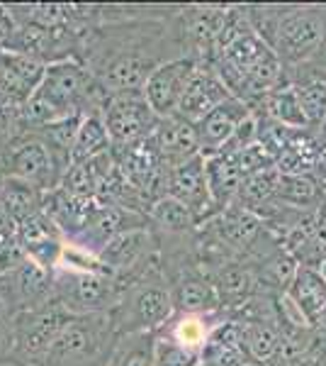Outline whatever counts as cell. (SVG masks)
Segmentation results:
<instances>
[{"instance_id": "cell-1", "label": "cell", "mask_w": 326, "mask_h": 366, "mask_svg": "<svg viewBox=\"0 0 326 366\" xmlns=\"http://www.w3.org/2000/svg\"><path fill=\"white\" fill-rule=\"evenodd\" d=\"M188 56L180 32V8L103 5V22L83 37L81 59L105 96L144 93L163 64Z\"/></svg>"}, {"instance_id": "cell-2", "label": "cell", "mask_w": 326, "mask_h": 366, "mask_svg": "<svg viewBox=\"0 0 326 366\" xmlns=\"http://www.w3.org/2000/svg\"><path fill=\"white\" fill-rule=\"evenodd\" d=\"M173 317V296H170V286L161 271V262L144 276L127 283L120 303L112 310L117 335L161 332Z\"/></svg>"}, {"instance_id": "cell-3", "label": "cell", "mask_w": 326, "mask_h": 366, "mask_svg": "<svg viewBox=\"0 0 326 366\" xmlns=\"http://www.w3.org/2000/svg\"><path fill=\"white\" fill-rule=\"evenodd\" d=\"M122 291V283L108 269H78L68 264L54 269V298L76 317L112 312Z\"/></svg>"}, {"instance_id": "cell-4", "label": "cell", "mask_w": 326, "mask_h": 366, "mask_svg": "<svg viewBox=\"0 0 326 366\" xmlns=\"http://www.w3.org/2000/svg\"><path fill=\"white\" fill-rule=\"evenodd\" d=\"M73 320L76 315H71L56 298L41 308L17 312L10 322V340H13L10 364L37 366Z\"/></svg>"}, {"instance_id": "cell-5", "label": "cell", "mask_w": 326, "mask_h": 366, "mask_svg": "<svg viewBox=\"0 0 326 366\" xmlns=\"http://www.w3.org/2000/svg\"><path fill=\"white\" fill-rule=\"evenodd\" d=\"M326 32V8L319 5H285L272 51L287 71L310 64Z\"/></svg>"}, {"instance_id": "cell-6", "label": "cell", "mask_w": 326, "mask_h": 366, "mask_svg": "<svg viewBox=\"0 0 326 366\" xmlns=\"http://www.w3.org/2000/svg\"><path fill=\"white\" fill-rule=\"evenodd\" d=\"M0 174L32 183L44 193L61 188L66 179V169L37 134H22L0 152Z\"/></svg>"}, {"instance_id": "cell-7", "label": "cell", "mask_w": 326, "mask_h": 366, "mask_svg": "<svg viewBox=\"0 0 326 366\" xmlns=\"http://www.w3.org/2000/svg\"><path fill=\"white\" fill-rule=\"evenodd\" d=\"M103 120L108 127L112 149L132 147L153 137L161 117L153 113L144 93H122L110 96L103 105Z\"/></svg>"}, {"instance_id": "cell-8", "label": "cell", "mask_w": 326, "mask_h": 366, "mask_svg": "<svg viewBox=\"0 0 326 366\" xmlns=\"http://www.w3.org/2000/svg\"><path fill=\"white\" fill-rule=\"evenodd\" d=\"M198 66H200L198 59L183 56V59H175V61L163 64V66L158 71H153V76L146 81L144 98L149 100L153 113L161 117V120L178 115L180 100L185 96V88L190 84Z\"/></svg>"}, {"instance_id": "cell-9", "label": "cell", "mask_w": 326, "mask_h": 366, "mask_svg": "<svg viewBox=\"0 0 326 366\" xmlns=\"http://www.w3.org/2000/svg\"><path fill=\"white\" fill-rule=\"evenodd\" d=\"M15 237L29 262L49 271H54L58 267L68 242L66 234L58 229V225L44 210L27 217L25 222H20L15 227Z\"/></svg>"}, {"instance_id": "cell-10", "label": "cell", "mask_w": 326, "mask_h": 366, "mask_svg": "<svg viewBox=\"0 0 326 366\" xmlns=\"http://www.w3.org/2000/svg\"><path fill=\"white\" fill-rule=\"evenodd\" d=\"M163 193L175 200H180L183 205H188V208L200 217V222H207L210 217L217 215L215 203H212L210 186H207L203 154L190 159V162H185V164H180V167L165 171Z\"/></svg>"}, {"instance_id": "cell-11", "label": "cell", "mask_w": 326, "mask_h": 366, "mask_svg": "<svg viewBox=\"0 0 326 366\" xmlns=\"http://www.w3.org/2000/svg\"><path fill=\"white\" fill-rule=\"evenodd\" d=\"M207 271H210L212 283L217 288L222 312L244 310L246 305H251L256 300L260 279L256 269L246 259H224V262L215 264V267H210Z\"/></svg>"}, {"instance_id": "cell-12", "label": "cell", "mask_w": 326, "mask_h": 366, "mask_svg": "<svg viewBox=\"0 0 326 366\" xmlns=\"http://www.w3.org/2000/svg\"><path fill=\"white\" fill-rule=\"evenodd\" d=\"M234 98L227 84L222 81V76L217 74V69L207 61H200V66L195 69L190 84L185 88V96L180 100L178 108V117L198 125L205 115H210L217 105H222L224 100Z\"/></svg>"}, {"instance_id": "cell-13", "label": "cell", "mask_w": 326, "mask_h": 366, "mask_svg": "<svg viewBox=\"0 0 326 366\" xmlns=\"http://www.w3.org/2000/svg\"><path fill=\"white\" fill-rule=\"evenodd\" d=\"M0 281H3L5 293H8L10 303H13L15 315L41 308V305L54 300V271L41 269L29 259L20 269H15L13 274L0 276Z\"/></svg>"}, {"instance_id": "cell-14", "label": "cell", "mask_w": 326, "mask_h": 366, "mask_svg": "<svg viewBox=\"0 0 326 366\" xmlns=\"http://www.w3.org/2000/svg\"><path fill=\"white\" fill-rule=\"evenodd\" d=\"M251 115H253V108L239 98L224 100V103L217 105L210 115H205L203 120L195 125L203 157L219 154V152L227 147V142L234 137L236 129L241 127V122L248 120Z\"/></svg>"}, {"instance_id": "cell-15", "label": "cell", "mask_w": 326, "mask_h": 366, "mask_svg": "<svg viewBox=\"0 0 326 366\" xmlns=\"http://www.w3.org/2000/svg\"><path fill=\"white\" fill-rule=\"evenodd\" d=\"M151 142L156 147V154L161 159L165 171L180 167V164L203 154L198 142V129H195L193 122L183 120L178 115L165 117V120L158 122Z\"/></svg>"}, {"instance_id": "cell-16", "label": "cell", "mask_w": 326, "mask_h": 366, "mask_svg": "<svg viewBox=\"0 0 326 366\" xmlns=\"http://www.w3.org/2000/svg\"><path fill=\"white\" fill-rule=\"evenodd\" d=\"M285 296L302 312L310 327H317L326 312V276L317 264H300Z\"/></svg>"}, {"instance_id": "cell-17", "label": "cell", "mask_w": 326, "mask_h": 366, "mask_svg": "<svg viewBox=\"0 0 326 366\" xmlns=\"http://www.w3.org/2000/svg\"><path fill=\"white\" fill-rule=\"evenodd\" d=\"M200 359L207 366H246L253 364L244 347V327L236 317H222L207 337Z\"/></svg>"}, {"instance_id": "cell-18", "label": "cell", "mask_w": 326, "mask_h": 366, "mask_svg": "<svg viewBox=\"0 0 326 366\" xmlns=\"http://www.w3.org/2000/svg\"><path fill=\"white\" fill-rule=\"evenodd\" d=\"M205 174H207V186H210L215 210L222 212L231 208L236 203V198H239V191L246 179L244 169L239 167V159L234 154L205 157Z\"/></svg>"}, {"instance_id": "cell-19", "label": "cell", "mask_w": 326, "mask_h": 366, "mask_svg": "<svg viewBox=\"0 0 326 366\" xmlns=\"http://www.w3.org/2000/svg\"><path fill=\"white\" fill-rule=\"evenodd\" d=\"M146 217H149V225L158 237H193L203 225L200 217L188 205L170 196L153 200L146 210Z\"/></svg>"}, {"instance_id": "cell-20", "label": "cell", "mask_w": 326, "mask_h": 366, "mask_svg": "<svg viewBox=\"0 0 326 366\" xmlns=\"http://www.w3.org/2000/svg\"><path fill=\"white\" fill-rule=\"evenodd\" d=\"M244 327V347L253 364L272 366V362L282 357L285 335H280L275 327L263 317H236Z\"/></svg>"}, {"instance_id": "cell-21", "label": "cell", "mask_w": 326, "mask_h": 366, "mask_svg": "<svg viewBox=\"0 0 326 366\" xmlns=\"http://www.w3.org/2000/svg\"><path fill=\"white\" fill-rule=\"evenodd\" d=\"M290 84L295 86L300 96L302 113L307 117V125L317 127L326 120V74L312 66H297L287 71Z\"/></svg>"}, {"instance_id": "cell-22", "label": "cell", "mask_w": 326, "mask_h": 366, "mask_svg": "<svg viewBox=\"0 0 326 366\" xmlns=\"http://www.w3.org/2000/svg\"><path fill=\"white\" fill-rule=\"evenodd\" d=\"M280 179H282L280 167H270V169L258 171V174L246 176L244 186H241V191H239V198H236L234 205H239V208L263 217V210L272 208V205L277 203Z\"/></svg>"}, {"instance_id": "cell-23", "label": "cell", "mask_w": 326, "mask_h": 366, "mask_svg": "<svg viewBox=\"0 0 326 366\" xmlns=\"http://www.w3.org/2000/svg\"><path fill=\"white\" fill-rule=\"evenodd\" d=\"M44 196L46 193L39 191L32 183L5 176L3 188H0V205H3V210L8 212V217L17 227L20 222H25L27 217L44 210Z\"/></svg>"}, {"instance_id": "cell-24", "label": "cell", "mask_w": 326, "mask_h": 366, "mask_svg": "<svg viewBox=\"0 0 326 366\" xmlns=\"http://www.w3.org/2000/svg\"><path fill=\"white\" fill-rule=\"evenodd\" d=\"M158 350V332L120 335L108 366H153Z\"/></svg>"}, {"instance_id": "cell-25", "label": "cell", "mask_w": 326, "mask_h": 366, "mask_svg": "<svg viewBox=\"0 0 326 366\" xmlns=\"http://www.w3.org/2000/svg\"><path fill=\"white\" fill-rule=\"evenodd\" d=\"M110 149H112V142H110L108 127H105L103 113H100V110L98 113H88L83 117L78 134H76L73 152H71V167L81 162H88V159H93V157L105 154V152H110Z\"/></svg>"}, {"instance_id": "cell-26", "label": "cell", "mask_w": 326, "mask_h": 366, "mask_svg": "<svg viewBox=\"0 0 326 366\" xmlns=\"http://www.w3.org/2000/svg\"><path fill=\"white\" fill-rule=\"evenodd\" d=\"M222 317L224 312H217V315H175L161 332L168 335L170 340H175L178 345L188 347V350L203 352L207 337H210V332Z\"/></svg>"}, {"instance_id": "cell-27", "label": "cell", "mask_w": 326, "mask_h": 366, "mask_svg": "<svg viewBox=\"0 0 326 366\" xmlns=\"http://www.w3.org/2000/svg\"><path fill=\"white\" fill-rule=\"evenodd\" d=\"M263 108L275 125L285 127V129H305L310 127L307 125V117L302 113V105H300V96L295 91V86L290 84H282L277 86L275 91H270L268 96L263 98Z\"/></svg>"}, {"instance_id": "cell-28", "label": "cell", "mask_w": 326, "mask_h": 366, "mask_svg": "<svg viewBox=\"0 0 326 366\" xmlns=\"http://www.w3.org/2000/svg\"><path fill=\"white\" fill-rule=\"evenodd\" d=\"M317 183L310 176L302 174H285L282 171L280 188H277V203L285 205V208H310L317 200Z\"/></svg>"}, {"instance_id": "cell-29", "label": "cell", "mask_w": 326, "mask_h": 366, "mask_svg": "<svg viewBox=\"0 0 326 366\" xmlns=\"http://www.w3.org/2000/svg\"><path fill=\"white\" fill-rule=\"evenodd\" d=\"M200 352L188 350V347L178 345L168 335L158 332V350H156V364L153 366H200Z\"/></svg>"}, {"instance_id": "cell-30", "label": "cell", "mask_w": 326, "mask_h": 366, "mask_svg": "<svg viewBox=\"0 0 326 366\" xmlns=\"http://www.w3.org/2000/svg\"><path fill=\"white\" fill-rule=\"evenodd\" d=\"M15 29H17V25H15V17L10 13V8L8 5H0V49L8 46V42L15 34Z\"/></svg>"}, {"instance_id": "cell-31", "label": "cell", "mask_w": 326, "mask_h": 366, "mask_svg": "<svg viewBox=\"0 0 326 366\" xmlns=\"http://www.w3.org/2000/svg\"><path fill=\"white\" fill-rule=\"evenodd\" d=\"M10 237H15V225L8 217V212L3 210V205H0V242H5Z\"/></svg>"}, {"instance_id": "cell-32", "label": "cell", "mask_w": 326, "mask_h": 366, "mask_svg": "<svg viewBox=\"0 0 326 366\" xmlns=\"http://www.w3.org/2000/svg\"><path fill=\"white\" fill-rule=\"evenodd\" d=\"M5 366H25V364H5Z\"/></svg>"}, {"instance_id": "cell-33", "label": "cell", "mask_w": 326, "mask_h": 366, "mask_svg": "<svg viewBox=\"0 0 326 366\" xmlns=\"http://www.w3.org/2000/svg\"><path fill=\"white\" fill-rule=\"evenodd\" d=\"M246 366H260V364H246Z\"/></svg>"}, {"instance_id": "cell-34", "label": "cell", "mask_w": 326, "mask_h": 366, "mask_svg": "<svg viewBox=\"0 0 326 366\" xmlns=\"http://www.w3.org/2000/svg\"><path fill=\"white\" fill-rule=\"evenodd\" d=\"M200 366H207V364H200Z\"/></svg>"}, {"instance_id": "cell-35", "label": "cell", "mask_w": 326, "mask_h": 366, "mask_svg": "<svg viewBox=\"0 0 326 366\" xmlns=\"http://www.w3.org/2000/svg\"><path fill=\"white\" fill-rule=\"evenodd\" d=\"M0 366H5V364H0Z\"/></svg>"}]
</instances>
